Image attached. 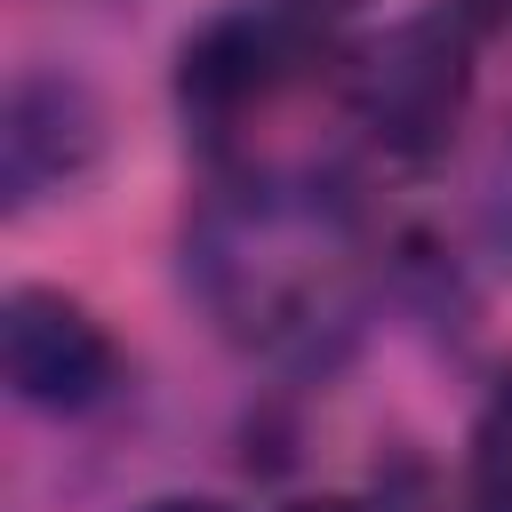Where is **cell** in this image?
<instances>
[{
  "mask_svg": "<svg viewBox=\"0 0 512 512\" xmlns=\"http://www.w3.org/2000/svg\"><path fill=\"white\" fill-rule=\"evenodd\" d=\"M352 104H360V120L376 128L384 152H408V160L440 152L448 128H456V104H464V32L448 16L400 24L352 72Z\"/></svg>",
  "mask_w": 512,
  "mask_h": 512,
  "instance_id": "3",
  "label": "cell"
},
{
  "mask_svg": "<svg viewBox=\"0 0 512 512\" xmlns=\"http://www.w3.org/2000/svg\"><path fill=\"white\" fill-rule=\"evenodd\" d=\"M296 512H384V504H368V496H312V504H296Z\"/></svg>",
  "mask_w": 512,
  "mask_h": 512,
  "instance_id": "7",
  "label": "cell"
},
{
  "mask_svg": "<svg viewBox=\"0 0 512 512\" xmlns=\"http://www.w3.org/2000/svg\"><path fill=\"white\" fill-rule=\"evenodd\" d=\"M144 512H232V504H208V496H168V504H144Z\"/></svg>",
  "mask_w": 512,
  "mask_h": 512,
  "instance_id": "8",
  "label": "cell"
},
{
  "mask_svg": "<svg viewBox=\"0 0 512 512\" xmlns=\"http://www.w3.org/2000/svg\"><path fill=\"white\" fill-rule=\"evenodd\" d=\"M320 72V40L296 16H224L184 48V120L200 128V144H232L248 120H264L272 104H288L304 80Z\"/></svg>",
  "mask_w": 512,
  "mask_h": 512,
  "instance_id": "2",
  "label": "cell"
},
{
  "mask_svg": "<svg viewBox=\"0 0 512 512\" xmlns=\"http://www.w3.org/2000/svg\"><path fill=\"white\" fill-rule=\"evenodd\" d=\"M0 368H8V392L32 408H96L120 376V352L72 296L16 288L0 304Z\"/></svg>",
  "mask_w": 512,
  "mask_h": 512,
  "instance_id": "4",
  "label": "cell"
},
{
  "mask_svg": "<svg viewBox=\"0 0 512 512\" xmlns=\"http://www.w3.org/2000/svg\"><path fill=\"white\" fill-rule=\"evenodd\" d=\"M464 512H512V376L488 392L464 464Z\"/></svg>",
  "mask_w": 512,
  "mask_h": 512,
  "instance_id": "6",
  "label": "cell"
},
{
  "mask_svg": "<svg viewBox=\"0 0 512 512\" xmlns=\"http://www.w3.org/2000/svg\"><path fill=\"white\" fill-rule=\"evenodd\" d=\"M96 96L72 80V72H24L8 88V112H0V184H8V208H32L48 192H64L88 160H96Z\"/></svg>",
  "mask_w": 512,
  "mask_h": 512,
  "instance_id": "5",
  "label": "cell"
},
{
  "mask_svg": "<svg viewBox=\"0 0 512 512\" xmlns=\"http://www.w3.org/2000/svg\"><path fill=\"white\" fill-rule=\"evenodd\" d=\"M184 272L224 336H240L256 352H288L352 312L360 224L320 176L256 168L192 216Z\"/></svg>",
  "mask_w": 512,
  "mask_h": 512,
  "instance_id": "1",
  "label": "cell"
}]
</instances>
